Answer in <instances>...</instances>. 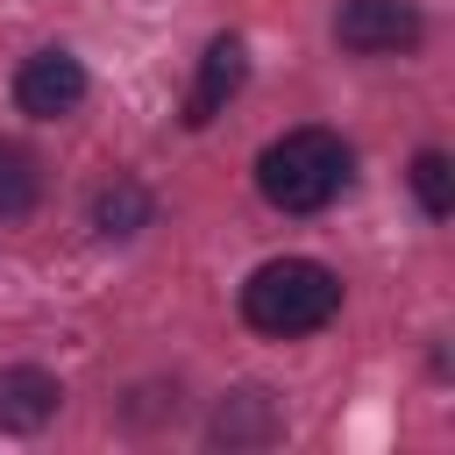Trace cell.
I'll use <instances>...</instances> for the list:
<instances>
[{
  "mask_svg": "<svg viewBox=\"0 0 455 455\" xmlns=\"http://www.w3.org/2000/svg\"><path fill=\"white\" fill-rule=\"evenodd\" d=\"M334 313H341V277L313 256H277V263L249 270V284H242V320L270 341L320 334Z\"/></svg>",
  "mask_w": 455,
  "mask_h": 455,
  "instance_id": "obj_1",
  "label": "cell"
},
{
  "mask_svg": "<svg viewBox=\"0 0 455 455\" xmlns=\"http://www.w3.org/2000/svg\"><path fill=\"white\" fill-rule=\"evenodd\" d=\"M341 185H348V142L334 128H291L256 156V192L277 213H320L341 199Z\"/></svg>",
  "mask_w": 455,
  "mask_h": 455,
  "instance_id": "obj_2",
  "label": "cell"
},
{
  "mask_svg": "<svg viewBox=\"0 0 455 455\" xmlns=\"http://www.w3.org/2000/svg\"><path fill=\"white\" fill-rule=\"evenodd\" d=\"M334 36L355 57H398V50L419 43V7L412 0H341Z\"/></svg>",
  "mask_w": 455,
  "mask_h": 455,
  "instance_id": "obj_3",
  "label": "cell"
},
{
  "mask_svg": "<svg viewBox=\"0 0 455 455\" xmlns=\"http://www.w3.org/2000/svg\"><path fill=\"white\" fill-rule=\"evenodd\" d=\"M85 100V64L71 50H36L21 71H14V107L36 114V121H57Z\"/></svg>",
  "mask_w": 455,
  "mask_h": 455,
  "instance_id": "obj_4",
  "label": "cell"
},
{
  "mask_svg": "<svg viewBox=\"0 0 455 455\" xmlns=\"http://www.w3.org/2000/svg\"><path fill=\"white\" fill-rule=\"evenodd\" d=\"M242 78H249V43H242V36H213L206 57H199V78H192V92H185V128H206V121L242 92Z\"/></svg>",
  "mask_w": 455,
  "mask_h": 455,
  "instance_id": "obj_5",
  "label": "cell"
},
{
  "mask_svg": "<svg viewBox=\"0 0 455 455\" xmlns=\"http://www.w3.org/2000/svg\"><path fill=\"white\" fill-rule=\"evenodd\" d=\"M57 405H64V384L50 370H36V363L0 370V434H36L57 419Z\"/></svg>",
  "mask_w": 455,
  "mask_h": 455,
  "instance_id": "obj_6",
  "label": "cell"
},
{
  "mask_svg": "<svg viewBox=\"0 0 455 455\" xmlns=\"http://www.w3.org/2000/svg\"><path fill=\"white\" fill-rule=\"evenodd\" d=\"M92 228H100V235H135V228H149V192H142L135 178L100 185V192H92Z\"/></svg>",
  "mask_w": 455,
  "mask_h": 455,
  "instance_id": "obj_7",
  "label": "cell"
},
{
  "mask_svg": "<svg viewBox=\"0 0 455 455\" xmlns=\"http://www.w3.org/2000/svg\"><path fill=\"white\" fill-rule=\"evenodd\" d=\"M36 199H43V171H36V156H28L21 142H0V220L36 213Z\"/></svg>",
  "mask_w": 455,
  "mask_h": 455,
  "instance_id": "obj_8",
  "label": "cell"
},
{
  "mask_svg": "<svg viewBox=\"0 0 455 455\" xmlns=\"http://www.w3.org/2000/svg\"><path fill=\"white\" fill-rule=\"evenodd\" d=\"M412 192H419L427 220H448V213H455V164H448L441 149H419V156H412Z\"/></svg>",
  "mask_w": 455,
  "mask_h": 455,
  "instance_id": "obj_9",
  "label": "cell"
}]
</instances>
